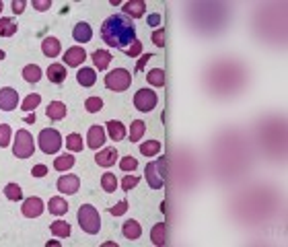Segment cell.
Returning <instances> with one entry per match:
<instances>
[{
    "instance_id": "cell-1",
    "label": "cell",
    "mask_w": 288,
    "mask_h": 247,
    "mask_svg": "<svg viewBox=\"0 0 288 247\" xmlns=\"http://www.w3.org/2000/svg\"><path fill=\"white\" fill-rule=\"evenodd\" d=\"M101 37L109 48L126 50L132 45V41H136V27L126 15H111L103 21Z\"/></svg>"
},
{
    "instance_id": "cell-2",
    "label": "cell",
    "mask_w": 288,
    "mask_h": 247,
    "mask_svg": "<svg viewBox=\"0 0 288 247\" xmlns=\"http://www.w3.org/2000/svg\"><path fill=\"white\" fill-rule=\"evenodd\" d=\"M76 216H78L80 229H83L85 233H89V235H97L99 233V229H101V216H99L95 206H91V204L80 206Z\"/></svg>"
},
{
    "instance_id": "cell-3",
    "label": "cell",
    "mask_w": 288,
    "mask_h": 247,
    "mask_svg": "<svg viewBox=\"0 0 288 247\" xmlns=\"http://www.w3.org/2000/svg\"><path fill=\"white\" fill-rule=\"evenodd\" d=\"M165 167H167V161L165 157H159L157 161L148 163L146 169H144V177L148 181V185L153 187V190H160V187L165 185Z\"/></svg>"
},
{
    "instance_id": "cell-4",
    "label": "cell",
    "mask_w": 288,
    "mask_h": 247,
    "mask_svg": "<svg viewBox=\"0 0 288 247\" xmlns=\"http://www.w3.org/2000/svg\"><path fill=\"white\" fill-rule=\"evenodd\" d=\"M33 152H35V142H33V136L29 130H17L15 142H13V155L17 159H29Z\"/></svg>"
},
{
    "instance_id": "cell-5",
    "label": "cell",
    "mask_w": 288,
    "mask_h": 247,
    "mask_svg": "<svg viewBox=\"0 0 288 247\" xmlns=\"http://www.w3.org/2000/svg\"><path fill=\"white\" fill-rule=\"evenodd\" d=\"M39 140V148L45 155H56L58 150L62 148V134L56 130V128H43L37 136Z\"/></svg>"
},
{
    "instance_id": "cell-6",
    "label": "cell",
    "mask_w": 288,
    "mask_h": 247,
    "mask_svg": "<svg viewBox=\"0 0 288 247\" xmlns=\"http://www.w3.org/2000/svg\"><path fill=\"white\" fill-rule=\"evenodd\" d=\"M132 85V74L128 72L126 68H115L111 70L109 74H105V87L109 91H115V93H122Z\"/></svg>"
},
{
    "instance_id": "cell-7",
    "label": "cell",
    "mask_w": 288,
    "mask_h": 247,
    "mask_svg": "<svg viewBox=\"0 0 288 247\" xmlns=\"http://www.w3.org/2000/svg\"><path fill=\"white\" fill-rule=\"evenodd\" d=\"M157 103H159V97H157L155 91H151V89H140V91H136V95H134V105H136L138 111H142V113L153 111V109L157 107Z\"/></svg>"
},
{
    "instance_id": "cell-8",
    "label": "cell",
    "mask_w": 288,
    "mask_h": 247,
    "mask_svg": "<svg viewBox=\"0 0 288 247\" xmlns=\"http://www.w3.org/2000/svg\"><path fill=\"white\" fill-rule=\"evenodd\" d=\"M43 210H45V204H43L41 198L31 196V198H27V200H23V206H21L23 216H27V218H37V216H41Z\"/></svg>"
},
{
    "instance_id": "cell-9",
    "label": "cell",
    "mask_w": 288,
    "mask_h": 247,
    "mask_svg": "<svg viewBox=\"0 0 288 247\" xmlns=\"http://www.w3.org/2000/svg\"><path fill=\"white\" fill-rule=\"evenodd\" d=\"M19 103V91L13 87H4L0 89V109L2 111H13Z\"/></svg>"
},
{
    "instance_id": "cell-10",
    "label": "cell",
    "mask_w": 288,
    "mask_h": 247,
    "mask_svg": "<svg viewBox=\"0 0 288 247\" xmlns=\"http://www.w3.org/2000/svg\"><path fill=\"white\" fill-rule=\"evenodd\" d=\"M105 128H101V126H91L89 128V132H87V146L89 148H101L103 144H105Z\"/></svg>"
},
{
    "instance_id": "cell-11",
    "label": "cell",
    "mask_w": 288,
    "mask_h": 247,
    "mask_svg": "<svg viewBox=\"0 0 288 247\" xmlns=\"http://www.w3.org/2000/svg\"><path fill=\"white\" fill-rule=\"evenodd\" d=\"M58 192L60 194H66V196H72L78 192L80 187V179L76 177V175H62L60 179H58Z\"/></svg>"
},
{
    "instance_id": "cell-12",
    "label": "cell",
    "mask_w": 288,
    "mask_h": 247,
    "mask_svg": "<svg viewBox=\"0 0 288 247\" xmlns=\"http://www.w3.org/2000/svg\"><path fill=\"white\" fill-rule=\"evenodd\" d=\"M85 60H87V52L80 48V45H72V48H68L66 54H64V64L66 66L76 68V66L83 64Z\"/></svg>"
},
{
    "instance_id": "cell-13",
    "label": "cell",
    "mask_w": 288,
    "mask_h": 247,
    "mask_svg": "<svg viewBox=\"0 0 288 247\" xmlns=\"http://www.w3.org/2000/svg\"><path fill=\"white\" fill-rule=\"evenodd\" d=\"M72 37L78 43H89L91 39H93V29H91L89 23L80 21V23H76L74 29H72Z\"/></svg>"
},
{
    "instance_id": "cell-14",
    "label": "cell",
    "mask_w": 288,
    "mask_h": 247,
    "mask_svg": "<svg viewBox=\"0 0 288 247\" xmlns=\"http://www.w3.org/2000/svg\"><path fill=\"white\" fill-rule=\"evenodd\" d=\"M115 161H118V150H115L113 146L103 148L95 155V163L99 165V167H111V165H115Z\"/></svg>"
},
{
    "instance_id": "cell-15",
    "label": "cell",
    "mask_w": 288,
    "mask_h": 247,
    "mask_svg": "<svg viewBox=\"0 0 288 247\" xmlns=\"http://www.w3.org/2000/svg\"><path fill=\"white\" fill-rule=\"evenodd\" d=\"M66 113H68V107H66V103H62V101H52L48 105V109H45V115H48L52 122L64 120Z\"/></svg>"
},
{
    "instance_id": "cell-16",
    "label": "cell",
    "mask_w": 288,
    "mask_h": 247,
    "mask_svg": "<svg viewBox=\"0 0 288 247\" xmlns=\"http://www.w3.org/2000/svg\"><path fill=\"white\" fill-rule=\"evenodd\" d=\"M45 76H48L50 82H54V85H62V82L66 80V66L54 62V64L48 66V72H45Z\"/></svg>"
},
{
    "instance_id": "cell-17",
    "label": "cell",
    "mask_w": 288,
    "mask_h": 247,
    "mask_svg": "<svg viewBox=\"0 0 288 247\" xmlns=\"http://www.w3.org/2000/svg\"><path fill=\"white\" fill-rule=\"evenodd\" d=\"M60 50H62V45H60V41H58V37H45L43 41H41V52L48 56V58H56V56H60Z\"/></svg>"
},
{
    "instance_id": "cell-18",
    "label": "cell",
    "mask_w": 288,
    "mask_h": 247,
    "mask_svg": "<svg viewBox=\"0 0 288 247\" xmlns=\"http://www.w3.org/2000/svg\"><path fill=\"white\" fill-rule=\"evenodd\" d=\"M122 233H124V237H126V239L136 241V239H140L142 227H140V222H136V220H126V222H124V227H122Z\"/></svg>"
},
{
    "instance_id": "cell-19",
    "label": "cell",
    "mask_w": 288,
    "mask_h": 247,
    "mask_svg": "<svg viewBox=\"0 0 288 247\" xmlns=\"http://www.w3.org/2000/svg\"><path fill=\"white\" fill-rule=\"evenodd\" d=\"M48 210H50V214L62 216V214L68 212V202L62 196H54V198H50V202H48Z\"/></svg>"
},
{
    "instance_id": "cell-20",
    "label": "cell",
    "mask_w": 288,
    "mask_h": 247,
    "mask_svg": "<svg viewBox=\"0 0 288 247\" xmlns=\"http://www.w3.org/2000/svg\"><path fill=\"white\" fill-rule=\"evenodd\" d=\"M144 10H146V2H144V0H132V2H126L124 4V13L128 15V17H132V19L142 17Z\"/></svg>"
},
{
    "instance_id": "cell-21",
    "label": "cell",
    "mask_w": 288,
    "mask_h": 247,
    "mask_svg": "<svg viewBox=\"0 0 288 247\" xmlns=\"http://www.w3.org/2000/svg\"><path fill=\"white\" fill-rule=\"evenodd\" d=\"M107 134H109V138H111V140H115V142H120V140H124V138H126V128H124V124H122V122H118V120H111V122H107Z\"/></svg>"
},
{
    "instance_id": "cell-22",
    "label": "cell",
    "mask_w": 288,
    "mask_h": 247,
    "mask_svg": "<svg viewBox=\"0 0 288 247\" xmlns=\"http://www.w3.org/2000/svg\"><path fill=\"white\" fill-rule=\"evenodd\" d=\"M76 80H78V85H83V87H93L97 80V74L93 68H80L76 72Z\"/></svg>"
},
{
    "instance_id": "cell-23",
    "label": "cell",
    "mask_w": 288,
    "mask_h": 247,
    "mask_svg": "<svg viewBox=\"0 0 288 247\" xmlns=\"http://www.w3.org/2000/svg\"><path fill=\"white\" fill-rule=\"evenodd\" d=\"M146 80H148V85H153V87H165L167 74H165V70L153 68V70H148L146 72Z\"/></svg>"
},
{
    "instance_id": "cell-24",
    "label": "cell",
    "mask_w": 288,
    "mask_h": 247,
    "mask_svg": "<svg viewBox=\"0 0 288 247\" xmlns=\"http://www.w3.org/2000/svg\"><path fill=\"white\" fill-rule=\"evenodd\" d=\"M151 239H153V243L159 245V247L167 243V225H165V222H157V225L153 227Z\"/></svg>"
},
{
    "instance_id": "cell-25",
    "label": "cell",
    "mask_w": 288,
    "mask_h": 247,
    "mask_svg": "<svg viewBox=\"0 0 288 247\" xmlns=\"http://www.w3.org/2000/svg\"><path fill=\"white\" fill-rule=\"evenodd\" d=\"M91 58H93V62H95V68H99V70H105L111 62V54L107 50H95Z\"/></svg>"
},
{
    "instance_id": "cell-26",
    "label": "cell",
    "mask_w": 288,
    "mask_h": 247,
    "mask_svg": "<svg viewBox=\"0 0 288 247\" xmlns=\"http://www.w3.org/2000/svg\"><path fill=\"white\" fill-rule=\"evenodd\" d=\"M17 29H19V25L13 19L0 17V35H2V37H13V35L17 33Z\"/></svg>"
},
{
    "instance_id": "cell-27",
    "label": "cell",
    "mask_w": 288,
    "mask_h": 247,
    "mask_svg": "<svg viewBox=\"0 0 288 247\" xmlns=\"http://www.w3.org/2000/svg\"><path fill=\"white\" fill-rule=\"evenodd\" d=\"M72 165H74V157L70 155V152H66V155H62V157H56L54 169L56 171H68V169H72Z\"/></svg>"
},
{
    "instance_id": "cell-28",
    "label": "cell",
    "mask_w": 288,
    "mask_h": 247,
    "mask_svg": "<svg viewBox=\"0 0 288 247\" xmlns=\"http://www.w3.org/2000/svg\"><path fill=\"white\" fill-rule=\"evenodd\" d=\"M50 231H52V235H56V237H62L64 239V237H68V235H70V225H68L66 220H54Z\"/></svg>"
},
{
    "instance_id": "cell-29",
    "label": "cell",
    "mask_w": 288,
    "mask_h": 247,
    "mask_svg": "<svg viewBox=\"0 0 288 247\" xmlns=\"http://www.w3.org/2000/svg\"><path fill=\"white\" fill-rule=\"evenodd\" d=\"M23 78H25L27 82H37L41 78V68L37 64H27L25 68H23Z\"/></svg>"
},
{
    "instance_id": "cell-30",
    "label": "cell",
    "mask_w": 288,
    "mask_h": 247,
    "mask_svg": "<svg viewBox=\"0 0 288 247\" xmlns=\"http://www.w3.org/2000/svg\"><path fill=\"white\" fill-rule=\"evenodd\" d=\"M66 148L70 152H80L85 148V142H83V136L80 134H68L66 136Z\"/></svg>"
},
{
    "instance_id": "cell-31",
    "label": "cell",
    "mask_w": 288,
    "mask_h": 247,
    "mask_svg": "<svg viewBox=\"0 0 288 247\" xmlns=\"http://www.w3.org/2000/svg\"><path fill=\"white\" fill-rule=\"evenodd\" d=\"M140 152L144 157H157L160 152V142L159 140H146V142L140 144Z\"/></svg>"
},
{
    "instance_id": "cell-32",
    "label": "cell",
    "mask_w": 288,
    "mask_h": 247,
    "mask_svg": "<svg viewBox=\"0 0 288 247\" xmlns=\"http://www.w3.org/2000/svg\"><path fill=\"white\" fill-rule=\"evenodd\" d=\"M144 132H146V124L142 120H134L130 126V140L132 142H138L144 136Z\"/></svg>"
},
{
    "instance_id": "cell-33",
    "label": "cell",
    "mask_w": 288,
    "mask_h": 247,
    "mask_svg": "<svg viewBox=\"0 0 288 247\" xmlns=\"http://www.w3.org/2000/svg\"><path fill=\"white\" fill-rule=\"evenodd\" d=\"M101 185H103V190L111 194V192H115V187H118V179H115L113 173H103L101 175Z\"/></svg>"
},
{
    "instance_id": "cell-34",
    "label": "cell",
    "mask_w": 288,
    "mask_h": 247,
    "mask_svg": "<svg viewBox=\"0 0 288 247\" xmlns=\"http://www.w3.org/2000/svg\"><path fill=\"white\" fill-rule=\"evenodd\" d=\"M41 103V97L37 95V93H31V95L25 97V101H23V111H35V107Z\"/></svg>"
},
{
    "instance_id": "cell-35",
    "label": "cell",
    "mask_w": 288,
    "mask_h": 247,
    "mask_svg": "<svg viewBox=\"0 0 288 247\" xmlns=\"http://www.w3.org/2000/svg\"><path fill=\"white\" fill-rule=\"evenodd\" d=\"M4 196L8 198V200H13V202H17V200H21L23 198V190L17 185V183H6V187H4Z\"/></svg>"
},
{
    "instance_id": "cell-36",
    "label": "cell",
    "mask_w": 288,
    "mask_h": 247,
    "mask_svg": "<svg viewBox=\"0 0 288 247\" xmlns=\"http://www.w3.org/2000/svg\"><path fill=\"white\" fill-rule=\"evenodd\" d=\"M10 136H13V130H10L8 124H0V146H8L10 144Z\"/></svg>"
},
{
    "instance_id": "cell-37",
    "label": "cell",
    "mask_w": 288,
    "mask_h": 247,
    "mask_svg": "<svg viewBox=\"0 0 288 247\" xmlns=\"http://www.w3.org/2000/svg\"><path fill=\"white\" fill-rule=\"evenodd\" d=\"M85 107H87L89 113H97V111L103 109V101H101L99 97H89V99L85 101Z\"/></svg>"
},
{
    "instance_id": "cell-38",
    "label": "cell",
    "mask_w": 288,
    "mask_h": 247,
    "mask_svg": "<svg viewBox=\"0 0 288 247\" xmlns=\"http://www.w3.org/2000/svg\"><path fill=\"white\" fill-rule=\"evenodd\" d=\"M136 167H138V161H136L134 157H124V159L120 161V169H122V171H126V173L134 171Z\"/></svg>"
},
{
    "instance_id": "cell-39",
    "label": "cell",
    "mask_w": 288,
    "mask_h": 247,
    "mask_svg": "<svg viewBox=\"0 0 288 247\" xmlns=\"http://www.w3.org/2000/svg\"><path fill=\"white\" fill-rule=\"evenodd\" d=\"M138 181H140V177H138V175H126L124 181H122V187H124L126 192H130L132 187H136V185H138Z\"/></svg>"
},
{
    "instance_id": "cell-40",
    "label": "cell",
    "mask_w": 288,
    "mask_h": 247,
    "mask_svg": "<svg viewBox=\"0 0 288 247\" xmlns=\"http://www.w3.org/2000/svg\"><path fill=\"white\" fill-rule=\"evenodd\" d=\"M165 37H167L165 27H163V29H157V31L153 33V41H155L157 48H165Z\"/></svg>"
},
{
    "instance_id": "cell-41",
    "label": "cell",
    "mask_w": 288,
    "mask_h": 247,
    "mask_svg": "<svg viewBox=\"0 0 288 247\" xmlns=\"http://www.w3.org/2000/svg\"><path fill=\"white\" fill-rule=\"evenodd\" d=\"M126 210H128V202H126V200H122L120 204H115V206L109 208V212H111L113 216H122V214L126 212Z\"/></svg>"
},
{
    "instance_id": "cell-42",
    "label": "cell",
    "mask_w": 288,
    "mask_h": 247,
    "mask_svg": "<svg viewBox=\"0 0 288 247\" xmlns=\"http://www.w3.org/2000/svg\"><path fill=\"white\" fill-rule=\"evenodd\" d=\"M142 52V41H132V45H130V48H126V54H128L130 58H136L138 54H140Z\"/></svg>"
},
{
    "instance_id": "cell-43",
    "label": "cell",
    "mask_w": 288,
    "mask_h": 247,
    "mask_svg": "<svg viewBox=\"0 0 288 247\" xmlns=\"http://www.w3.org/2000/svg\"><path fill=\"white\" fill-rule=\"evenodd\" d=\"M31 173H33V177H45V173H48V167L45 165H35V167L31 169Z\"/></svg>"
},
{
    "instance_id": "cell-44",
    "label": "cell",
    "mask_w": 288,
    "mask_h": 247,
    "mask_svg": "<svg viewBox=\"0 0 288 247\" xmlns=\"http://www.w3.org/2000/svg\"><path fill=\"white\" fill-rule=\"evenodd\" d=\"M52 6V0H33V8L37 10H48Z\"/></svg>"
},
{
    "instance_id": "cell-45",
    "label": "cell",
    "mask_w": 288,
    "mask_h": 247,
    "mask_svg": "<svg viewBox=\"0 0 288 247\" xmlns=\"http://www.w3.org/2000/svg\"><path fill=\"white\" fill-rule=\"evenodd\" d=\"M25 0H13V10H15V15H21L23 10H25Z\"/></svg>"
},
{
    "instance_id": "cell-46",
    "label": "cell",
    "mask_w": 288,
    "mask_h": 247,
    "mask_svg": "<svg viewBox=\"0 0 288 247\" xmlns=\"http://www.w3.org/2000/svg\"><path fill=\"white\" fill-rule=\"evenodd\" d=\"M151 58H153V54H144V56L140 58V62H138V66H136V72H140V70L144 68V64H146L148 60H151Z\"/></svg>"
},
{
    "instance_id": "cell-47",
    "label": "cell",
    "mask_w": 288,
    "mask_h": 247,
    "mask_svg": "<svg viewBox=\"0 0 288 247\" xmlns=\"http://www.w3.org/2000/svg\"><path fill=\"white\" fill-rule=\"evenodd\" d=\"M159 23H160V15H159V13H155V15L148 17V27H155V25H159Z\"/></svg>"
},
{
    "instance_id": "cell-48",
    "label": "cell",
    "mask_w": 288,
    "mask_h": 247,
    "mask_svg": "<svg viewBox=\"0 0 288 247\" xmlns=\"http://www.w3.org/2000/svg\"><path fill=\"white\" fill-rule=\"evenodd\" d=\"M2 8H4V4H2V0H0V13H2Z\"/></svg>"
},
{
    "instance_id": "cell-49",
    "label": "cell",
    "mask_w": 288,
    "mask_h": 247,
    "mask_svg": "<svg viewBox=\"0 0 288 247\" xmlns=\"http://www.w3.org/2000/svg\"><path fill=\"white\" fill-rule=\"evenodd\" d=\"M2 58H4V52H2V50H0V60H2Z\"/></svg>"
}]
</instances>
